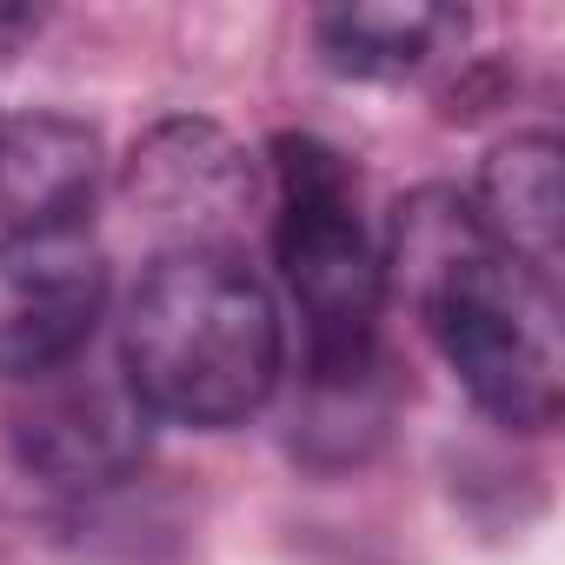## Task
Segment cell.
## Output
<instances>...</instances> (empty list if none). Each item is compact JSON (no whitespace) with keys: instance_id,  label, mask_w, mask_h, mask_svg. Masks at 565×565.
Returning a JSON list of instances; mask_svg holds the SVG:
<instances>
[{"instance_id":"obj_2","label":"cell","mask_w":565,"mask_h":565,"mask_svg":"<svg viewBox=\"0 0 565 565\" xmlns=\"http://www.w3.org/2000/svg\"><path fill=\"white\" fill-rule=\"evenodd\" d=\"M273 259L307 333L300 439L313 459H360L393 413L380 353L386 266L360 220L353 160L320 134L273 140Z\"/></svg>"},{"instance_id":"obj_7","label":"cell","mask_w":565,"mask_h":565,"mask_svg":"<svg viewBox=\"0 0 565 565\" xmlns=\"http://www.w3.org/2000/svg\"><path fill=\"white\" fill-rule=\"evenodd\" d=\"M100 186V134L74 114L0 120V220L8 226H81Z\"/></svg>"},{"instance_id":"obj_4","label":"cell","mask_w":565,"mask_h":565,"mask_svg":"<svg viewBox=\"0 0 565 565\" xmlns=\"http://www.w3.org/2000/svg\"><path fill=\"white\" fill-rule=\"evenodd\" d=\"M120 193L134 220L160 233V253H186V246L239 253V233L266 200V173L220 120L173 114L134 140L120 167Z\"/></svg>"},{"instance_id":"obj_3","label":"cell","mask_w":565,"mask_h":565,"mask_svg":"<svg viewBox=\"0 0 565 565\" xmlns=\"http://www.w3.org/2000/svg\"><path fill=\"white\" fill-rule=\"evenodd\" d=\"M279 373H287V327L246 253H153L120 313V380L147 419L193 433L246 426Z\"/></svg>"},{"instance_id":"obj_1","label":"cell","mask_w":565,"mask_h":565,"mask_svg":"<svg viewBox=\"0 0 565 565\" xmlns=\"http://www.w3.org/2000/svg\"><path fill=\"white\" fill-rule=\"evenodd\" d=\"M386 287H399L466 386V399L512 433H552L565 413L558 287L505 253L459 186H419L393 213L380 253Z\"/></svg>"},{"instance_id":"obj_9","label":"cell","mask_w":565,"mask_h":565,"mask_svg":"<svg viewBox=\"0 0 565 565\" xmlns=\"http://www.w3.org/2000/svg\"><path fill=\"white\" fill-rule=\"evenodd\" d=\"M452 34H466V14L426 8V0H353L313 21V47L347 81H406L419 74Z\"/></svg>"},{"instance_id":"obj_6","label":"cell","mask_w":565,"mask_h":565,"mask_svg":"<svg viewBox=\"0 0 565 565\" xmlns=\"http://www.w3.org/2000/svg\"><path fill=\"white\" fill-rule=\"evenodd\" d=\"M147 406L134 399V386L120 373H94V366H54L41 380H28L8 439L28 479H41L47 492L87 499L107 492L120 479L140 472L147 459Z\"/></svg>"},{"instance_id":"obj_8","label":"cell","mask_w":565,"mask_h":565,"mask_svg":"<svg viewBox=\"0 0 565 565\" xmlns=\"http://www.w3.org/2000/svg\"><path fill=\"white\" fill-rule=\"evenodd\" d=\"M486 233L519 253L532 273H558V226H565V200H558V140L545 127L512 134L486 153L479 167V193H472Z\"/></svg>"},{"instance_id":"obj_5","label":"cell","mask_w":565,"mask_h":565,"mask_svg":"<svg viewBox=\"0 0 565 565\" xmlns=\"http://www.w3.org/2000/svg\"><path fill=\"white\" fill-rule=\"evenodd\" d=\"M107 313V253L87 226H0V380L74 366Z\"/></svg>"}]
</instances>
